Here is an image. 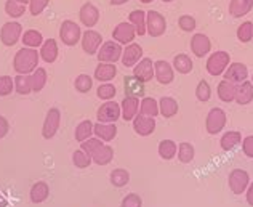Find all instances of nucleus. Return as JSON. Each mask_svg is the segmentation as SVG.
<instances>
[{"mask_svg": "<svg viewBox=\"0 0 253 207\" xmlns=\"http://www.w3.org/2000/svg\"><path fill=\"white\" fill-rule=\"evenodd\" d=\"M41 55L37 53V49H29V47H23L21 50L16 52L15 58H13V68L18 74H32L37 66Z\"/></svg>", "mask_w": 253, "mask_h": 207, "instance_id": "1", "label": "nucleus"}, {"mask_svg": "<svg viewBox=\"0 0 253 207\" xmlns=\"http://www.w3.org/2000/svg\"><path fill=\"white\" fill-rule=\"evenodd\" d=\"M167 29V21L165 16L159 11H146V34H149L151 37H161L165 34Z\"/></svg>", "mask_w": 253, "mask_h": 207, "instance_id": "2", "label": "nucleus"}, {"mask_svg": "<svg viewBox=\"0 0 253 207\" xmlns=\"http://www.w3.org/2000/svg\"><path fill=\"white\" fill-rule=\"evenodd\" d=\"M59 39H61V42L68 47L79 44L82 39L81 26L74 21H71V19H66V21H63L61 26H59Z\"/></svg>", "mask_w": 253, "mask_h": 207, "instance_id": "3", "label": "nucleus"}, {"mask_svg": "<svg viewBox=\"0 0 253 207\" xmlns=\"http://www.w3.org/2000/svg\"><path fill=\"white\" fill-rule=\"evenodd\" d=\"M231 64V56L228 52H215L207 59V71L210 76H221L224 74L226 68Z\"/></svg>", "mask_w": 253, "mask_h": 207, "instance_id": "4", "label": "nucleus"}, {"mask_svg": "<svg viewBox=\"0 0 253 207\" xmlns=\"http://www.w3.org/2000/svg\"><path fill=\"white\" fill-rule=\"evenodd\" d=\"M124 49L121 44H117L116 41H108L101 45V49L98 50L96 56L99 63H112L116 64V61L122 58Z\"/></svg>", "mask_w": 253, "mask_h": 207, "instance_id": "5", "label": "nucleus"}, {"mask_svg": "<svg viewBox=\"0 0 253 207\" xmlns=\"http://www.w3.org/2000/svg\"><path fill=\"white\" fill-rule=\"evenodd\" d=\"M98 122L103 124H116L119 119L122 117L121 104H117L116 102H106L98 108L96 111Z\"/></svg>", "mask_w": 253, "mask_h": 207, "instance_id": "6", "label": "nucleus"}, {"mask_svg": "<svg viewBox=\"0 0 253 207\" xmlns=\"http://www.w3.org/2000/svg\"><path fill=\"white\" fill-rule=\"evenodd\" d=\"M228 183H229V190L234 193V195H242V193L247 191L250 185L249 172L244 169H234L229 173Z\"/></svg>", "mask_w": 253, "mask_h": 207, "instance_id": "7", "label": "nucleus"}, {"mask_svg": "<svg viewBox=\"0 0 253 207\" xmlns=\"http://www.w3.org/2000/svg\"><path fill=\"white\" fill-rule=\"evenodd\" d=\"M23 37V26L18 21H8L0 29V41L6 47H13Z\"/></svg>", "mask_w": 253, "mask_h": 207, "instance_id": "8", "label": "nucleus"}, {"mask_svg": "<svg viewBox=\"0 0 253 207\" xmlns=\"http://www.w3.org/2000/svg\"><path fill=\"white\" fill-rule=\"evenodd\" d=\"M226 121H228L226 112L221 108H213L207 114V119H205V129H207L210 135H216L224 129Z\"/></svg>", "mask_w": 253, "mask_h": 207, "instance_id": "9", "label": "nucleus"}, {"mask_svg": "<svg viewBox=\"0 0 253 207\" xmlns=\"http://www.w3.org/2000/svg\"><path fill=\"white\" fill-rule=\"evenodd\" d=\"M59 125H61V112H59L58 108H51L48 109L43 121V127H42V135L43 138L50 140L56 135V132L59 130Z\"/></svg>", "mask_w": 253, "mask_h": 207, "instance_id": "10", "label": "nucleus"}, {"mask_svg": "<svg viewBox=\"0 0 253 207\" xmlns=\"http://www.w3.org/2000/svg\"><path fill=\"white\" fill-rule=\"evenodd\" d=\"M224 81H228L231 84H242L249 79V69L244 63H231L228 68H226L224 74H223Z\"/></svg>", "mask_w": 253, "mask_h": 207, "instance_id": "11", "label": "nucleus"}, {"mask_svg": "<svg viewBox=\"0 0 253 207\" xmlns=\"http://www.w3.org/2000/svg\"><path fill=\"white\" fill-rule=\"evenodd\" d=\"M135 37H136V31L135 28H133V24L130 23H119L114 31H112V39L117 42V44H121V45H128L131 44L133 41H135Z\"/></svg>", "mask_w": 253, "mask_h": 207, "instance_id": "12", "label": "nucleus"}, {"mask_svg": "<svg viewBox=\"0 0 253 207\" xmlns=\"http://www.w3.org/2000/svg\"><path fill=\"white\" fill-rule=\"evenodd\" d=\"M101 42H103L101 34L96 31H93V29H86L82 34V39H81L82 49L86 55H96L99 47H101Z\"/></svg>", "mask_w": 253, "mask_h": 207, "instance_id": "13", "label": "nucleus"}, {"mask_svg": "<svg viewBox=\"0 0 253 207\" xmlns=\"http://www.w3.org/2000/svg\"><path fill=\"white\" fill-rule=\"evenodd\" d=\"M154 77L159 84L169 85L175 79V69H173V66L170 63L164 61V59H159V61H154Z\"/></svg>", "mask_w": 253, "mask_h": 207, "instance_id": "14", "label": "nucleus"}, {"mask_svg": "<svg viewBox=\"0 0 253 207\" xmlns=\"http://www.w3.org/2000/svg\"><path fill=\"white\" fill-rule=\"evenodd\" d=\"M121 59H122V64L125 66V68H133L136 63H139L143 59V47L135 44V42L128 44L124 49Z\"/></svg>", "mask_w": 253, "mask_h": 207, "instance_id": "15", "label": "nucleus"}, {"mask_svg": "<svg viewBox=\"0 0 253 207\" xmlns=\"http://www.w3.org/2000/svg\"><path fill=\"white\" fill-rule=\"evenodd\" d=\"M133 130H135L139 137H149L151 133L156 130V117L136 114L133 119Z\"/></svg>", "mask_w": 253, "mask_h": 207, "instance_id": "16", "label": "nucleus"}, {"mask_svg": "<svg viewBox=\"0 0 253 207\" xmlns=\"http://www.w3.org/2000/svg\"><path fill=\"white\" fill-rule=\"evenodd\" d=\"M133 76L141 82H149L154 77V61L151 58H143L141 61L133 66Z\"/></svg>", "mask_w": 253, "mask_h": 207, "instance_id": "17", "label": "nucleus"}, {"mask_svg": "<svg viewBox=\"0 0 253 207\" xmlns=\"http://www.w3.org/2000/svg\"><path fill=\"white\" fill-rule=\"evenodd\" d=\"M210 50H211V42L207 36L202 34V32H197V34L192 36L191 52L194 53L197 58H204L205 55H209Z\"/></svg>", "mask_w": 253, "mask_h": 207, "instance_id": "18", "label": "nucleus"}, {"mask_svg": "<svg viewBox=\"0 0 253 207\" xmlns=\"http://www.w3.org/2000/svg\"><path fill=\"white\" fill-rule=\"evenodd\" d=\"M79 18H81V21L85 28H93V26H96V23L99 21L98 6H95L90 2L84 3L81 6V10H79Z\"/></svg>", "mask_w": 253, "mask_h": 207, "instance_id": "19", "label": "nucleus"}, {"mask_svg": "<svg viewBox=\"0 0 253 207\" xmlns=\"http://www.w3.org/2000/svg\"><path fill=\"white\" fill-rule=\"evenodd\" d=\"M124 90L125 97H133V98H144L146 90H144V82H141L135 76H125L124 77Z\"/></svg>", "mask_w": 253, "mask_h": 207, "instance_id": "20", "label": "nucleus"}, {"mask_svg": "<svg viewBox=\"0 0 253 207\" xmlns=\"http://www.w3.org/2000/svg\"><path fill=\"white\" fill-rule=\"evenodd\" d=\"M139 109V100L133 97H125L121 103V111H122V119L124 121H133L135 116L138 114Z\"/></svg>", "mask_w": 253, "mask_h": 207, "instance_id": "21", "label": "nucleus"}, {"mask_svg": "<svg viewBox=\"0 0 253 207\" xmlns=\"http://www.w3.org/2000/svg\"><path fill=\"white\" fill-rule=\"evenodd\" d=\"M93 133H95L96 138H99L101 142H112L117 135V127H116V124L98 122L93 125Z\"/></svg>", "mask_w": 253, "mask_h": 207, "instance_id": "22", "label": "nucleus"}, {"mask_svg": "<svg viewBox=\"0 0 253 207\" xmlns=\"http://www.w3.org/2000/svg\"><path fill=\"white\" fill-rule=\"evenodd\" d=\"M253 10V0H231L229 15L232 18H242Z\"/></svg>", "mask_w": 253, "mask_h": 207, "instance_id": "23", "label": "nucleus"}, {"mask_svg": "<svg viewBox=\"0 0 253 207\" xmlns=\"http://www.w3.org/2000/svg\"><path fill=\"white\" fill-rule=\"evenodd\" d=\"M234 102L241 106L250 104L253 102V84L250 81H245L242 84L237 85V92H236V100Z\"/></svg>", "mask_w": 253, "mask_h": 207, "instance_id": "24", "label": "nucleus"}, {"mask_svg": "<svg viewBox=\"0 0 253 207\" xmlns=\"http://www.w3.org/2000/svg\"><path fill=\"white\" fill-rule=\"evenodd\" d=\"M117 76V68L112 63H99L95 69V79L99 82H111Z\"/></svg>", "mask_w": 253, "mask_h": 207, "instance_id": "25", "label": "nucleus"}, {"mask_svg": "<svg viewBox=\"0 0 253 207\" xmlns=\"http://www.w3.org/2000/svg\"><path fill=\"white\" fill-rule=\"evenodd\" d=\"M39 55L43 59L45 63H53L56 61L58 58V44L55 39H48V41H43L42 47H41V52Z\"/></svg>", "mask_w": 253, "mask_h": 207, "instance_id": "26", "label": "nucleus"}, {"mask_svg": "<svg viewBox=\"0 0 253 207\" xmlns=\"http://www.w3.org/2000/svg\"><path fill=\"white\" fill-rule=\"evenodd\" d=\"M239 143H242V133L239 130L226 132L221 137V140H219V145H221L223 151H232Z\"/></svg>", "mask_w": 253, "mask_h": 207, "instance_id": "27", "label": "nucleus"}, {"mask_svg": "<svg viewBox=\"0 0 253 207\" xmlns=\"http://www.w3.org/2000/svg\"><path fill=\"white\" fill-rule=\"evenodd\" d=\"M236 92H237V85L231 84L228 81H223L218 84V98L224 103H231L236 100Z\"/></svg>", "mask_w": 253, "mask_h": 207, "instance_id": "28", "label": "nucleus"}, {"mask_svg": "<svg viewBox=\"0 0 253 207\" xmlns=\"http://www.w3.org/2000/svg\"><path fill=\"white\" fill-rule=\"evenodd\" d=\"M159 112H161L165 119L176 116L178 114V102L171 97L161 98V102H159Z\"/></svg>", "mask_w": 253, "mask_h": 207, "instance_id": "29", "label": "nucleus"}, {"mask_svg": "<svg viewBox=\"0 0 253 207\" xmlns=\"http://www.w3.org/2000/svg\"><path fill=\"white\" fill-rule=\"evenodd\" d=\"M128 23L133 24L136 31V36L146 34V11L143 10H133L128 15Z\"/></svg>", "mask_w": 253, "mask_h": 207, "instance_id": "30", "label": "nucleus"}, {"mask_svg": "<svg viewBox=\"0 0 253 207\" xmlns=\"http://www.w3.org/2000/svg\"><path fill=\"white\" fill-rule=\"evenodd\" d=\"M139 114L149 116V117H157L161 114V112H159V102L151 97L141 98V103H139Z\"/></svg>", "mask_w": 253, "mask_h": 207, "instance_id": "31", "label": "nucleus"}, {"mask_svg": "<svg viewBox=\"0 0 253 207\" xmlns=\"http://www.w3.org/2000/svg\"><path fill=\"white\" fill-rule=\"evenodd\" d=\"M21 42L24 47H29V49H37V47H42L43 44V36L41 31L36 29H28L21 37Z\"/></svg>", "mask_w": 253, "mask_h": 207, "instance_id": "32", "label": "nucleus"}, {"mask_svg": "<svg viewBox=\"0 0 253 207\" xmlns=\"http://www.w3.org/2000/svg\"><path fill=\"white\" fill-rule=\"evenodd\" d=\"M31 201L34 203V204H41L43 203L46 198H48L50 195V188H48V185H46L45 182H37L34 186L31 188Z\"/></svg>", "mask_w": 253, "mask_h": 207, "instance_id": "33", "label": "nucleus"}, {"mask_svg": "<svg viewBox=\"0 0 253 207\" xmlns=\"http://www.w3.org/2000/svg\"><path fill=\"white\" fill-rule=\"evenodd\" d=\"M112 157H114V150H112L109 145H103L101 148H98L95 151V155L91 156V161L98 165H106L112 161Z\"/></svg>", "mask_w": 253, "mask_h": 207, "instance_id": "34", "label": "nucleus"}, {"mask_svg": "<svg viewBox=\"0 0 253 207\" xmlns=\"http://www.w3.org/2000/svg\"><path fill=\"white\" fill-rule=\"evenodd\" d=\"M173 69L178 71L179 74H189V72L192 71V68H194V64H192V59L184 55V53H179V55H176L175 58H173Z\"/></svg>", "mask_w": 253, "mask_h": 207, "instance_id": "35", "label": "nucleus"}, {"mask_svg": "<svg viewBox=\"0 0 253 207\" xmlns=\"http://www.w3.org/2000/svg\"><path fill=\"white\" fill-rule=\"evenodd\" d=\"M178 153V145L173 140H162L159 145V156L165 161H171Z\"/></svg>", "mask_w": 253, "mask_h": 207, "instance_id": "36", "label": "nucleus"}, {"mask_svg": "<svg viewBox=\"0 0 253 207\" xmlns=\"http://www.w3.org/2000/svg\"><path fill=\"white\" fill-rule=\"evenodd\" d=\"M93 125H95V124L86 119V121H82L76 127L74 137H76V140L79 143H82V142H85V140L91 138V135H95V133H93Z\"/></svg>", "mask_w": 253, "mask_h": 207, "instance_id": "37", "label": "nucleus"}, {"mask_svg": "<svg viewBox=\"0 0 253 207\" xmlns=\"http://www.w3.org/2000/svg\"><path fill=\"white\" fill-rule=\"evenodd\" d=\"M15 81V90L19 95H29L32 92V82H31V74H18L13 77Z\"/></svg>", "mask_w": 253, "mask_h": 207, "instance_id": "38", "label": "nucleus"}, {"mask_svg": "<svg viewBox=\"0 0 253 207\" xmlns=\"http://www.w3.org/2000/svg\"><path fill=\"white\" fill-rule=\"evenodd\" d=\"M194 157H196L194 146H192L191 143H188V142L179 143V146H178V159H179V162L189 164V162L194 161Z\"/></svg>", "mask_w": 253, "mask_h": 207, "instance_id": "39", "label": "nucleus"}, {"mask_svg": "<svg viewBox=\"0 0 253 207\" xmlns=\"http://www.w3.org/2000/svg\"><path fill=\"white\" fill-rule=\"evenodd\" d=\"M31 82H32V92H42L43 87L46 85V71L43 68H37L31 74Z\"/></svg>", "mask_w": 253, "mask_h": 207, "instance_id": "40", "label": "nucleus"}, {"mask_svg": "<svg viewBox=\"0 0 253 207\" xmlns=\"http://www.w3.org/2000/svg\"><path fill=\"white\" fill-rule=\"evenodd\" d=\"M109 180H111V183L116 186V188H122V186L128 185V182H130V173L126 172L125 169H116V170L111 172Z\"/></svg>", "mask_w": 253, "mask_h": 207, "instance_id": "41", "label": "nucleus"}, {"mask_svg": "<svg viewBox=\"0 0 253 207\" xmlns=\"http://www.w3.org/2000/svg\"><path fill=\"white\" fill-rule=\"evenodd\" d=\"M5 13L10 18L18 19L26 13V5L18 3V2H15V0H6V2H5Z\"/></svg>", "mask_w": 253, "mask_h": 207, "instance_id": "42", "label": "nucleus"}, {"mask_svg": "<svg viewBox=\"0 0 253 207\" xmlns=\"http://www.w3.org/2000/svg\"><path fill=\"white\" fill-rule=\"evenodd\" d=\"M253 39V23L252 21H244L237 28V41L242 44H247Z\"/></svg>", "mask_w": 253, "mask_h": 207, "instance_id": "43", "label": "nucleus"}, {"mask_svg": "<svg viewBox=\"0 0 253 207\" xmlns=\"http://www.w3.org/2000/svg\"><path fill=\"white\" fill-rule=\"evenodd\" d=\"M116 93H117L116 87L112 85V84H109V82L101 84V85L98 87V90H96L98 98H99V100H106V102H109V100L114 98V97H116Z\"/></svg>", "mask_w": 253, "mask_h": 207, "instance_id": "44", "label": "nucleus"}, {"mask_svg": "<svg viewBox=\"0 0 253 207\" xmlns=\"http://www.w3.org/2000/svg\"><path fill=\"white\" fill-rule=\"evenodd\" d=\"M72 162L77 167V169H86L93 161H91V156L86 155L85 151L82 150H77L74 155H72Z\"/></svg>", "mask_w": 253, "mask_h": 207, "instance_id": "45", "label": "nucleus"}, {"mask_svg": "<svg viewBox=\"0 0 253 207\" xmlns=\"http://www.w3.org/2000/svg\"><path fill=\"white\" fill-rule=\"evenodd\" d=\"M74 87H76V90H77V92L86 93V92H90V90H91V87H93V79H91L88 74H81V76H77V77H76Z\"/></svg>", "mask_w": 253, "mask_h": 207, "instance_id": "46", "label": "nucleus"}, {"mask_svg": "<svg viewBox=\"0 0 253 207\" xmlns=\"http://www.w3.org/2000/svg\"><path fill=\"white\" fill-rule=\"evenodd\" d=\"M196 97H197L199 102H202V103L209 102V100H210L211 89H210V84L207 81H201V82L197 84V87H196Z\"/></svg>", "mask_w": 253, "mask_h": 207, "instance_id": "47", "label": "nucleus"}, {"mask_svg": "<svg viewBox=\"0 0 253 207\" xmlns=\"http://www.w3.org/2000/svg\"><path fill=\"white\" fill-rule=\"evenodd\" d=\"M101 146H103L101 140L96 138V137H91V138L85 140V142L81 143V150L85 151L88 156H93V155H95V151H96L98 148H101Z\"/></svg>", "mask_w": 253, "mask_h": 207, "instance_id": "48", "label": "nucleus"}, {"mask_svg": "<svg viewBox=\"0 0 253 207\" xmlns=\"http://www.w3.org/2000/svg\"><path fill=\"white\" fill-rule=\"evenodd\" d=\"M15 90V81L10 76H0V97H6Z\"/></svg>", "mask_w": 253, "mask_h": 207, "instance_id": "49", "label": "nucleus"}, {"mask_svg": "<svg viewBox=\"0 0 253 207\" xmlns=\"http://www.w3.org/2000/svg\"><path fill=\"white\" fill-rule=\"evenodd\" d=\"M50 0H29V13L32 16L42 15L43 10L48 6Z\"/></svg>", "mask_w": 253, "mask_h": 207, "instance_id": "50", "label": "nucleus"}, {"mask_svg": "<svg viewBox=\"0 0 253 207\" xmlns=\"http://www.w3.org/2000/svg\"><path fill=\"white\" fill-rule=\"evenodd\" d=\"M178 24H179V28H181L184 32H192L196 29V18L194 16H191V15H183V16H179L178 19Z\"/></svg>", "mask_w": 253, "mask_h": 207, "instance_id": "51", "label": "nucleus"}, {"mask_svg": "<svg viewBox=\"0 0 253 207\" xmlns=\"http://www.w3.org/2000/svg\"><path fill=\"white\" fill-rule=\"evenodd\" d=\"M121 207H143V199L139 198L135 193H130L122 199Z\"/></svg>", "mask_w": 253, "mask_h": 207, "instance_id": "52", "label": "nucleus"}, {"mask_svg": "<svg viewBox=\"0 0 253 207\" xmlns=\"http://www.w3.org/2000/svg\"><path fill=\"white\" fill-rule=\"evenodd\" d=\"M242 151L247 157L253 159V135H249L242 140Z\"/></svg>", "mask_w": 253, "mask_h": 207, "instance_id": "53", "label": "nucleus"}, {"mask_svg": "<svg viewBox=\"0 0 253 207\" xmlns=\"http://www.w3.org/2000/svg\"><path fill=\"white\" fill-rule=\"evenodd\" d=\"M8 130H10L8 121H6L3 116H0V140H2L6 135V133H8Z\"/></svg>", "mask_w": 253, "mask_h": 207, "instance_id": "54", "label": "nucleus"}, {"mask_svg": "<svg viewBox=\"0 0 253 207\" xmlns=\"http://www.w3.org/2000/svg\"><path fill=\"white\" fill-rule=\"evenodd\" d=\"M245 193H247L245 196H247V203H249V206L253 207V182L249 185V188H247V191H245Z\"/></svg>", "mask_w": 253, "mask_h": 207, "instance_id": "55", "label": "nucleus"}, {"mask_svg": "<svg viewBox=\"0 0 253 207\" xmlns=\"http://www.w3.org/2000/svg\"><path fill=\"white\" fill-rule=\"evenodd\" d=\"M0 207H8V201L3 198V195H0Z\"/></svg>", "mask_w": 253, "mask_h": 207, "instance_id": "56", "label": "nucleus"}, {"mask_svg": "<svg viewBox=\"0 0 253 207\" xmlns=\"http://www.w3.org/2000/svg\"><path fill=\"white\" fill-rule=\"evenodd\" d=\"M128 0H111V5H124V3H126Z\"/></svg>", "mask_w": 253, "mask_h": 207, "instance_id": "57", "label": "nucleus"}, {"mask_svg": "<svg viewBox=\"0 0 253 207\" xmlns=\"http://www.w3.org/2000/svg\"><path fill=\"white\" fill-rule=\"evenodd\" d=\"M15 2H18V3H23V5H26V3H29V0H15Z\"/></svg>", "mask_w": 253, "mask_h": 207, "instance_id": "58", "label": "nucleus"}, {"mask_svg": "<svg viewBox=\"0 0 253 207\" xmlns=\"http://www.w3.org/2000/svg\"><path fill=\"white\" fill-rule=\"evenodd\" d=\"M139 2H143V3H151V2H154V0H139Z\"/></svg>", "mask_w": 253, "mask_h": 207, "instance_id": "59", "label": "nucleus"}, {"mask_svg": "<svg viewBox=\"0 0 253 207\" xmlns=\"http://www.w3.org/2000/svg\"><path fill=\"white\" fill-rule=\"evenodd\" d=\"M162 2H165V3H169V2H173V0H162Z\"/></svg>", "mask_w": 253, "mask_h": 207, "instance_id": "60", "label": "nucleus"}, {"mask_svg": "<svg viewBox=\"0 0 253 207\" xmlns=\"http://www.w3.org/2000/svg\"><path fill=\"white\" fill-rule=\"evenodd\" d=\"M252 84H253V77H252Z\"/></svg>", "mask_w": 253, "mask_h": 207, "instance_id": "61", "label": "nucleus"}]
</instances>
